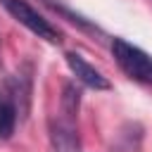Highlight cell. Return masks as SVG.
I'll list each match as a JSON object with an SVG mask.
<instances>
[{"label":"cell","instance_id":"3957f363","mask_svg":"<svg viewBox=\"0 0 152 152\" xmlns=\"http://www.w3.org/2000/svg\"><path fill=\"white\" fill-rule=\"evenodd\" d=\"M0 5L12 14V19H17L21 26H26L31 33H36L38 38L48 40V43H59L62 33L57 26H52L36 7H31L26 0H0Z\"/></svg>","mask_w":152,"mask_h":152},{"label":"cell","instance_id":"6da1fadb","mask_svg":"<svg viewBox=\"0 0 152 152\" xmlns=\"http://www.w3.org/2000/svg\"><path fill=\"white\" fill-rule=\"evenodd\" d=\"M78 104L81 90L74 83H64L59 97V114L50 119V142L55 152H81V135H78Z\"/></svg>","mask_w":152,"mask_h":152},{"label":"cell","instance_id":"8992f818","mask_svg":"<svg viewBox=\"0 0 152 152\" xmlns=\"http://www.w3.org/2000/svg\"><path fill=\"white\" fill-rule=\"evenodd\" d=\"M112 152H142V128L140 124H124L112 142Z\"/></svg>","mask_w":152,"mask_h":152},{"label":"cell","instance_id":"7a4b0ae2","mask_svg":"<svg viewBox=\"0 0 152 152\" xmlns=\"http://www.w3.org/2000/svg\"><path fill=\"white\" fill-rule=\"evenodd\" d=\"M112 55L119 69L128 78L140 83H152V57L142 48L128 43L126 38H112Z\"/></svg>","mask_w":152,"mask_h":152},{"label":"cell","instance_id":"277c9868","mask_svg":"<svg viewBox=\"0 0 152 152\" xmlns=\"http://www.w3.org/2000/svg\"><path fill=\"white\" fill-rule=\"evenodd\" d=\"M64 59H66L71 74H74L83 86H88V88H93V90H109V88H112V83L107 81V76H104L102 71H97L90 62H86L78 52H66Z\"/></svg>","mask_w":152,"mask_h":152},{"label":"cell","instance_id":"5b68a950","mask_svg":"<svg viewBox=\"0 0 152 152\" xmlns=\"http://www.w3.org/2000/svg\"><path fill=\"white\" fill-rule=\"evenodd\" d=\"M19 116H21V112H19V104H17L14 95L7 88H0V140L12 138Z\"/></svg>","mask_w":152,"mask_h":152}]
</instances>
